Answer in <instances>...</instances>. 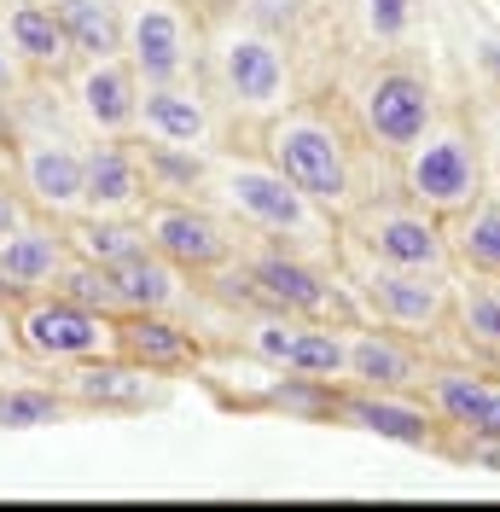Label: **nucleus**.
Instances as JSON below:
<instances>
[{
	"mask_svg": "<svg viewBox=\"0 0 500 512\" xmlns=\"http://www.w3.org/2000/svg\"><path fill=\"white\" fill-rule=\"evenodd\" d=\"M210 198L250 227L268 245H291L309 256H338V216L320 210L303 187H291L268 158H216V181Z\"/></svg>",
	"mask_w": 500,
	"mask_h": 512,
	"instance_id": "obj_1",
	"label": "nucleus"
},
{
	"mask_svg": "<svg viewBox=\"0 0 500 512\" xmlns=\"http://www.w3.org/2000/svg\"><path fill=\"white\" fill-rule=\"evenodd\" d=\"M262 158L332 216H344L355 204V146H349L344 123L326 117L320 105L291 99L285 111L262 117Z\"/></svg>",
	"mask_w": 500,
	"mask_h": 512,
	"instance_id": "obj_2",
	"label": "nucleus"
},
{
	"mask_svg": "<svg viewBox=\"0 0 500 512\" xmlns=\"http://www.w3.org/2000/svg\"><path fill=\"white\" fill-rule=\"evenodd\" d=\"M332 262H338L361 320L407 332L419 344L448 332V320H454V268H390V262H373V256H355V251H338Z\"/></svg>",
	"mask_w": 500,
	"mask_h": 512,
	"instance_id": "obj_3",
	"label": "nucleus"
},
{
	"mask_svg": "<svg viewBox=\"0 0 500 512\" xmlns=\"http://www.w3.org/2000/svg\"><path fill=\"white\" fill-rule=\"evenodd\" d=\"M396 163H402V192L419 210H431L437 222L460 216L471 198L489 187L483 140H477V128L466 117H442L437 111V123L425 128Z\"/></svg>",
	"mask_w": 500,
	"mask_h": 512,
	"instance_id": "obj_4",
	"label": "nucleus"
},
{
	"mask_svg": "<svg viewBox=\"0 0 500 512\" xmlns=\"http://www.w3.org/2000/svg\"><path fill=\"white\" fill-rule=\"evenodd\" d=\"M338 251L373 256L390 268H454L448 256V227L419 210L413 198H355L338 216Z\"/></svg>",
	"mask_w": 500,
	"mask_h": 512,
	"instance_id": "obj_5",
	"label": "nucleus"
},
{
	"mask_svg": "<svg viewBox=\"0 0 500 512\" xmlns=\"http://www.w3.org/2000/svg\"><path fill=\"white\" fill-rule=\"evenodd\" d=\"M12 350L41 367H70L88 355H117V315L82 309L59 291H35L12 303Z\"/></svg>",
	"mask_w": 500,
	"mask_h": 512,
	"instance_id": "obj_6",
	"label": "nucleus"
},
{
	"mask_svg": "<svg viewBox=\"0 0 500 512\" xmlns=\"http://www.w3.org/2000/svg\"><path fill=\"white\" fill-rule=\"evenodd\" d=\"M140 227H146V245L157 256H169L187 280H204L221 262L239 256V227L221 210H210L204 198H146Z\"/></svg>",
	"mask_w": 500,
	"mask_h": 512,
	"instance_id": "obj_7",
	"label": "nucleus"
},
{
	"mask_svg": "<svg viewBox=\"0 0 500 512\" xmlns=\"http://www.w3.org/2000/svg\"><path fill=\"white\" fill-rule=\"evenodd\" d=\"M216 82L250 117H274L291 105V59L285 41H274L256 24H227L216 35Z\"/></svg>",
	"mask_w": 500,
	"mask_h": 512,
	"instance_id": "obj_8",
	"label": "nucleus"
},
{
	"mask_svg": "<svg viewBox=\"0 0 500 512\" xmlns=\"http://www.w3.org/2000/svg\"><path fill=\"white\" fill-rule=\"evenodd\" d=\"M344 332L349 326L256 309L245 320V332H239V350L250 361H262V367H280V373H309V379L344 384Z\"/></svg>",
	"mask_w": 500,
	"mask_h": 512,
	"instance_id": "obj_9",
	"label": "nucleus"
},
{
	"mask_svg": "<svg viewBox=\"0 0 500 512\" xmlns=\"http://www.w3.org/2000/svg\"><path fill=\"white\" fill-rule=\"evenodd\" d=\"M437 88L425 70L413 64H384L373 82L361 88V134L373 140V152L384 158H402L407 146L437 123Z\"/></svg>",
	"mask_w": 500,
	"mask_h": 512,
	"instance_id": "obj_10",
	"label": "nucleus"
},
{
	"mask_svg": "<svg viewBox=\"0 0 500 512\" xmlns=\"http://www.w3.org/2000/svg\"><path fill=\"white\" fill-rule=\"evenodd\" d=\"M53 384L76 402V414H146V408H169L175 396L169 373H152L128 355H88L53 367Z\"/></svg>",
	"mask_w": 500,
	"mask_h": 512,
	"instance_id": "obj_11",
	"label": "nucleus"
},
{
	"mask_svg": "<svg viewBox=\"0 0 500 512\" xmlns=\"http://www.w3.org/2000/svg\"><path fill=\"white\" fill-rule=\"evenodd\" d=\"M332 419H338V425H355V431H373V437H384V443L425 448V454H442L448 437H454L419 390H367V384H338V414H332Z\"/></svg>",
	"mask_w": 500,
	"mask_h": 512,
	"instance_id": "obj_12",
	"label": "nucleus"
},
{
	"mask_svg": "<svg viewBox=\"0 0 500 512\" xmlns=\"http://www.w3.org/2000/svg\"><path fill=\"white\" fill-rule=\"evenodd\" d=\"M198 35L181 0H134L128 6V35H123V59L134 64L140 88L152 82H181L192 70Z\"/></svg>",
	"mask_w": 500,
	"mask_h": 512,
	"instance_id": "obj_13",
	"label": "nucleus"
},
{
	"mask_svg": "<svg viewBox=\"0 0 500 512\" xmlns=\"http://www.w3.org/2000/svg\"><path fill=\"white\" fill-rule=\"evenodd\" d=\"M437 361L419 338L407 332H390V326H349L344 332V384H367V390H419L425 373Z\"/></svg>",
	"mask_w": 500,
	"mask_h": 512,
	"instance_id": "obj_14",
	"label": "nucleus"
},
{
	"mask_svg": "<svg viewBox=\"0 0 500 512\" xmlns=\"http://www.w3.org/2000/svg\"><path fill=\"white\" fill-rule=\"evenodd\" d=\"M18 192L30 198L35 216H76L82 210V146L64 134H30L18 140Z\"/></svg>",
	"mask_w": 500,
	"mask_h": 512,
	"instance_id": "obj_15",
	"label": "nucleus"
},
{
	"mask_svg": "<svg viewBox=\"0 0 500 512\" xmlns=\"http://www.w3.org/2000/svg\"><path fill=\"white\" fill-rule=\"evenodd\" d=\"M70 262V245L53 216H24L0 239V297L18 303V297H35V291H53L59 268Z\"/></svg>",
	"mask_w": 500,
	"mask_h": 512,
	"instance_id": "obj_16",
	"label": "nucleus"
},
{
	"mask_svg": "<svg viewBox=\"0 0 500 512\" xmlns=\"http://www.w3.org/2000/svg\"><path fill=\"white\" fill-rule=\"evenodd\" d=\"M146 169L134 158V140L128 134H99V146L82 152V210L99 216H140L146 210Z\"/></svg>",
	"mask_w": 500,
	"mask_h": 512,
	"instance_id": "obj_17",
	"label": "nucleus"
},
{
	"mask_svg": "<svg viewBox=\"0 0 500 512\" xmlns=\"http://www.w3.org/2000/svg\"><path fill=\"white\" fill-rule=\"evenodd\" d=\"M0 30H6V47H12V59H18L24 76L64 82L76 70V53L64 41V24H59V12H53V0H18V6H6Z\"/></svg>",
	"mask_w": 500,
	"mask_h": 512,
	"instance_id": "obj_18",
	"label": "nucleus"
},
{
	"mask_svg": "<svg viewBox=\"0 0 500 512\" xmlns=\"http://www.w3.org/2000/svg\"><path fill=\"white\" fill-rule=\"evenodd\" d=\"M76 111L88 117L94 134H134L140 128V76H134V64L123 53L76 64Z\"/></svg>",
	"mask_w": 500,
	"mask_h": 512,
	"instance_id": "obj_19",
	"label": "nucleus"
},
{
	"mask_svg": "<svg viewBox=\"0 0 500 512\" xmlns=\"http://www.w3.org/2000/svg\"><path fill=\"white\" fill-rule=\"evenodd\" d=\"M117 355L152 367V373H192L204 367V338L175 315H117Z\"/></svg>",
	"mask_w": 500,
	"mask_h": 512,
	"instance_id": "obj_20",
	"label": "nucleus"
},
{
	"mask_svg": "<svg viewBox=\"0 0 500 512\" xmlns=\"http://www.w3.org/2000/svg\"><path fill=\"white\" fill-rule=\"evenodd\" d=\"M105 274H111V291H117V315H175L192 297L187 274L169 256H157L152 245L123 256V262H111Z\"/></svg>",
	"mask_w": 500,
	"mask_h": 512,
	"instance_id": "obj_21",
	"label": "nucleus"
},
{
	"mask_svg": "<svg viewBox=\"0 0 500 512\" xmlns=\"http://www.w3.org/2000/svg\"><path fill=\"white\" fill-rule=\"evenodd\" d=\"M140 134L175 140V146H204L210 152V140H216L210 99L198 94L187 76L181 82H152V88H140Z\"/></svg>",
	"mask_w": 500,
	"mask_h": 512,
	"instance_id": "obj_22",
	"label": "nucleus"
},
{
	"mask_svg": "<svg viewBox=\"0 0 500 512\" xmlns=\"http://www.w3.org/2000/svg\"><path fill=\"white\" fill-rule=\"evenodd\" d=\"M448 256L460 274L500 280V187H483L460 216H448Z\"/></svg>",
	"mask_w": 500,
	"mask_h": 512,
	"instance_id": "obj_23",
	"label": "nucleus"
},
{
	"mask_svg": "<svg viewBox=\"0 0 500 512\" xmlns=\"http://www.w3.org/2000/svg\"><path fill=\"white\" fill-rule=\"evenodd\" d=\"M134 158L146 169L152 198H204L210 181H216V158H210L204 146H175V140L140 134V140H134Z\"/></svg>",
	"mask_w": 500,
	"mask_h": 512,
	"instance_id": "obj_24",
	"label": "nucleus"
},
{
	"mask_svg": "<svg viewBox=\"0 0 500 512\" xmlns=\"http://www.w3.org/2000/svg\"><path fill=\"white\" fill-rule=\"evenodd\" d=\"M64 24V41L76 64H94V59H117L123 53V35H128V12L123 0H53Z\"/></svg>",
	"mask_w": 500,
	"mask_h": 512,
	"instance_id": "obj_25",
	"label": "nucleus"
},
{
	"mask_svg": "<svg viewBox=\"0 0 500 512\" xmlns=\"http://www.w3.org/2000/svg\"><path fill=\"white\" fill-rule=\"evenodd\" d=\"M64 245L70 256H82V262H99V268H111V262H123V256L146 251V227L140 216H99V210H76V216H64L59 222Z\"/></svg>",
	"mask_w": 500,
	"mask_h": 512,
	"instance_id": "obj_26",
	"label": "nucleus"
},
{
	"mask_svg": "<svg viewBox=\"0 0 500 512\" xmlns=\"http://www.w3.org/2000/svg\"><path fill=\"white\" fill-rule=\"evenodd\" d=\"M448 332L460 338L471 350V361H483V355L500 350V280H454V320H448Z\"/></svg>",
	"mask_w": 500,
	"mask_h": 512,
	"instance_id": "obj_27",
	"label": "nucleus"
},
{
	"mask_svg": "<svg viewBox=\"0 0 500 512\" xmlns=\"http://www.w3.org/2000/svg\"><path fill=\"white\" fill-rule=\"evenodd\" d=\"M262 384L256 396H239V408H262V414H291V419H332L338 414V384L332 379H309V373H280Z\"/></svg>",
	"mask_w": 500,
	"mask_h": 512,
	"instance_id": "obj_28",
	"label": "nucleus"
},
{
	"mask_svg": "<svg viewBox=\"0 0 500 512\" xmlns=\"http://www.w3.org/2000/svg\"><path fill=\"white\" fill-rule=\"evenodd\" d=\"M76 414V402L59 384H0V431H41V425H64Z\"/></svg>",
	"mask_w": 500,
	"mask_h": 512,
	"instance_id": "obj_29",
	"label": "nucleus"
},
{
	"mask_svg": "<svg viewBox=\"0 0 500 512\" xmlns=\"http://www.w3.org/2000/svg\"><path fill=\"white\" fill-rule=\"evenodd\" d=\"M59 297L70 303H82V309H99V315H117V291H111V274L99 268V262H82V256H70L59 268V280H53Z\"/></svg>",
	"mask_w": 500,
	"mask_h": 512,
	"instance_id": "obj_30",
	"label": "nucleus"
},
{
	"mask_svg": "<svg viewBox=\"0 0 500 512\" xmlns=\"http://www.w3.org/2000/svg\"><path fill=\"white\" fill-rule=\"evenodd\" d=\"M314 18V0H245V24L268 30L274 41H291Z\"/></svg>",
	"mask_w": 500,
	"mask_h": 512,
	"instance_id": "obj_31",
	"label": "nucleus"
},
{
	"mask_svg": "<svg viewBox=\"0 0 500 512\" xmlns=\"http://www.w3.org/2000/svg\"><path fill=\"white\" fill-rule=\"evenodd\" d=\"M361 18L378 47H402L413 35V0H361Z\"/></svg>",
	"mask_w": 500,
	"mask_h": 512,
	"instance_id": "obj_32",
	"label": "nucleus"
},
{
	"mask_svg": "<svg viewBox=\"0 0 500 512\" xmlns=\"http://www.w3.org/2000/svg\"><path fill=\"white\" fill-rule=\"evenodd\" d=\"M442 460H460L471 472H500V437H471V431H454Z\"/></svg>",
	"mask_w": 500,
	"mask_h": 512,
	"instance_id": "obj_33",
	"label": "nucleus"
},
{
	"mask_svg": "<svg viewBox=\"0 0 500 512\" xmlns=\"http://www.w3.org/2000/svg\"><path fill=\"white\" fill-rule=\"evenodd\" d=\"M24 216H30V198H24V192H18L12 181H6V175H0V239H6L12 227L24 222Z\"/></svg>",
	"mask_w": 500,
	"mask_h": 512,
	"instance_id": "obj_34",
	"label": "nucleus"
},
{
	"mask_svg": "<svg viewBox=\"0 0 500 512\" xmlns=\"http://www.w3.org/2000/svg\"><path fill=\"white\" fill-rule=\"evenodd\" d=\"M24 88V70H18V59H12V47H6V30H0V105Z\"/></svg>",
	"mask_w": 500,
	"mask_h": 512,
	"instance_id": "obj_35",
	"label": "nucleus"
},
{
	"mask_svg": "<svg viewBox=\"0 0 500 512\" xmlns=\"http://www.w3.org/2000/svg\"><path fill=\"white\" fill-rule=\"evenodd\" d=\"M6 355H12V309L0 303V361H6Z\"/></svg>",
	"mask_w": 500,
	"mask_h": 512,
	"instance_id": "obj_36",
	"label": "nucleus"
},
{
	"mask_svg": "<svg viewBox=\"0 0 500 512\" xmlns=\"http://www.w3.org/2000/svg\"><path fill=\"white\" fill-rule=\"evenodd\" d=\"M471 367H483L489 379H500V350H495V355H483V361H471Z\"/></svg>",
	"mask_w": 500,
	"mask_h": 512,
	"instance_id": "obj_37",
	"label": "nucleus"
},
{
	"mask_svg": "<svg viewBox=\"0 0 500 512\" xmlns=\"http://www.w3.org/2000/svg\"><path fill=\"white\" fill-rule=\"evenodd\" d=\"M495 187H500V146H495Z\"/></svg>",
	"mask_w": 500,
	"mask_h": 512,
	"instance_id": "obj_38",
	"label": "nucleus"
},
{
	"mask_svg": "<svg viewBox=\"0 0 500 512\" xmlns=\"http://www.w3.org/2000/svg\"><path fill=\"white\" fill-rule=\"evenodd\" d=\"M0 6H18V0H0Z\"/></svg>",
	"mask_w": 500,
	"mask_h": 512,
	"instance_id": "obj_39",
	"label": "nucleus"
},
{
	"mask_svg": "<svg viewBox=\"0 0 500 512\" xmlns=\"http://www.w3.org/2000/svg\"><path fill=\"white\" fill-rule=\"evenodd\" d=\"M495 12H500V0H495Z\"/></svg>",
	"mask_w": 500,
	"mask_h": 512,
	"instance_id": "obj_40",
	"label": "nucleus"
}]
</instances>
